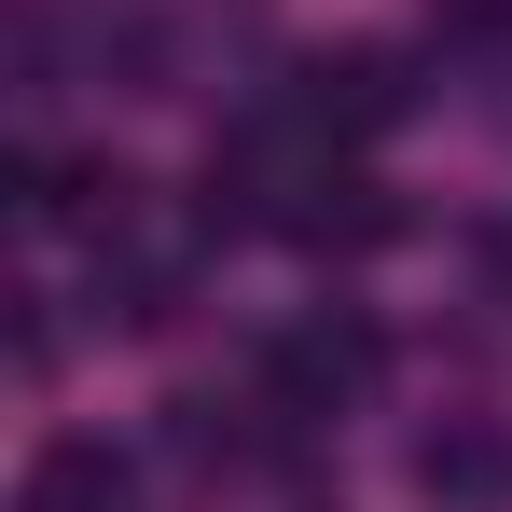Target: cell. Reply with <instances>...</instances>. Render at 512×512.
<instances>
[{
  "instance_id": "1",
  "label": "cell",
  "mask_w": 512,
  "mask_h": 512,
  "mask_svg": "<svg viewBox=\"0 0 512 512\" xmlns=\"http://www.w3.org/2000/svg\"><path fill=\"white\" fill-rule=\"evenodd\" d=\"M374 374H388V333H374V319H291V333L263 346V402H291V416H333V402H360V388H374Z\"/></svg>"
},
{
  "instance_id": "2",
  "label": "cell",
  "mask_w": 512,
  "mask_h": 512,
  "mask_svg": "<svg viewBox=\"0 0 512 512\" xmlns=\"http://www.w3.org/2000/svg\"><path fill=\"white\" fill-rule=\"evenodd\" d=\"M277 236H305V250L360 263V250H388V236H416V208H402L374 167H333V153H319V167L291 180V222H277Z\"/></svg>"
},
{
  "instance_id": "3",
  "label": "cell",
  "mask_w": 512,
  "mask_h": 512,
  "mask_svg": "<svg viewBox=\"0 0 512 512\" xmlns=\"http://www.w3.org/2000/svg\"><path fill=\"white\" fill-rule=\"evenodd\" d=\"M402 111H416V84H402V56H374V42L319 56L305 97H291V125H305V139H346V153H360V139H388Z\"/></svg>"
},
{
  "instance_id": "4",
  "label": "cell",
  "mask_w": 512,
  "mask_h": 512,
  "mask_svg": "<svg viewBox=\"0 0 512 512\" xmlns=\"http://www.w3.org/2000/svg\"><path fill=\"white\" fill-rule=\"evenodd\" d=\"M416 499L429 512H499L512 499V443H499V416H443L416 443Z\"/></svg>"
},
{
  "instance_id": "5",
  "label": "cell",
  "mask_w": 512,
  "mask_h": 512,
  "mask_svg": "<svg viewBox=\"0 0 512 512\" xmlns=\"http://www.w3.org/2000/svg\"><path fill=\"white\" fill-rule=\"evenodd\" d=\"M125 208H139L125 167H97V153H28V222H56V236H125Z\"/></svg>"
},
{
  "instance_id": "6",
  "label": "cell",
  "mask_w": 512,
  "mask_h": 512,
  "mask_svg": "<svg viewBox=\"0 0 512 512\" xmlns=\"http://www.w3.org/2000/svg\"><path fill=\"white\" fill-rule=\"evenodd\" d=\"M28 512H125V443H97V429L42 443V471H28Z\"/></svg>"
}]
</instances>
